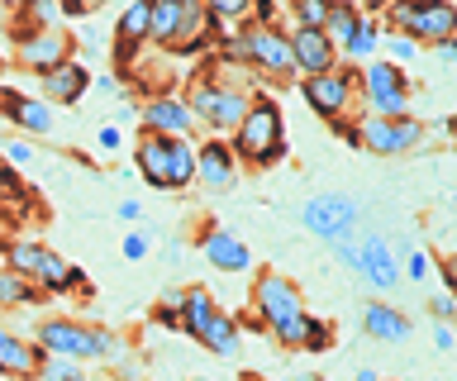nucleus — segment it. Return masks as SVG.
<instances>
[{"instance_id":"obj_23","label":"nucleus","mask_w":457,"mask_h":381,"mask_svg":"<svg viewBox=\"0 0 457 381\" xmlns=\"http://www.w3.org/2000/svg\"><path fill=\"white\" fill-rule=\"evenodd\" d=\"M214 295L205 291V286H181L177 291V319H181V329L191 334V338H200V329L214 319Z\"/></svg>"},{"instance_id":"obj_28","label":"nucleus","mask_w":457,"mask_h":381,"mask_svg":"<svg viewBox=\"0 0 457 381\" xmlns=\"http://www.w3.org/2000/svg\"><path fill=\"white\" fill-rule=\"evenodd\" d=\"M377 44H381V24L362 20V29L353 34V44L343 48V58H348V62H371V58H377Z\"/></svg>"},{"instance_id":"obj_33","label":"nucleus","mask_w":457,"mask_h":381,"mask_svg":"<svg viewBox=\"0 0 457 381\" xmlns=\"http://www.w3.org/2000/svg\"><path fill=\"white\" fill-rule=\"evenodd\" d=\"M328 344H334V324L310 315V324H305V348H310V352H324Z\"/></svg>"},{"instance_id":"obj_26","label":"nucleus","mask_w":457,"mask_h":381,"mask_svg":"<svg viewBox=\"0 0 457 381\" xmlns=\"http://www.w3.org/2000/svg\"><path fill=\"white\" fill-rule=\"evenodd\" d=\"M177 29H181V0H153V29H148V44L171 48V44H177Z\"/></svg>"},{"instance_id":"obj_29","label":"nucleus","mask_w":457,"mask_h":381,"mask_svg":"<svg viewBox=\"0 0 457 381\" xmlns=\"http://www.w3.org/2000/svg\"><path fill=\"white\" fill-rule=\"evenodd\" d=\"M328 5H334V0H291V20H295V29H324Z\"/></svg>"},{"instance_id":"obj_40","label":"nucleus","mask_w":457,"mask_h":381,"mask_svg":"<svg viewBox=\"0 0 457 381\" xmlns=\"http://www.w3.org/2000/svg\"><path fill=\"white\" fill-rule=\"evenodd\" d=\"M120 144H124L120 124H105V129H100V148H120Z\"/></svg>"},{"instance_id":"obj_31","label":"nucleus","mask_w":457,"mask_h":381,"mask_svg":"<svg viewBox=\"0 0 457 381\" xmlns=\"http://www.w3.org/2000/svg\"><path fill=\"white\" fill-rule=\"evenodd\" d=\"M38 381H86V372H81V362H71V358H48V352H43Z\"/></svg>"},{"instance_id":"obj_13","label":"nucleus","mask_w":457,"mask_h":381,"mask_svg":"<svg viewBox=\"0 0 457 381\" xmlns=\"http://www.w3.org/2000/svg\"><path fill=\"white\" fill-rule=\"evenodd\" d=\"M286 48H291L295 72H305V77H320V72H334L338 67V48L320 29H291L286 34Z\"/></svg>"},{"instance_id":"obj_34","label":"nucleus","mask_w":457,"mask_h":381,"mask_svg":"<svg viewBox=\"0 0 457 381\" xmlns=\"http://www.w3.org/2000/svg\"><path fill=\"white\" fill-rule=\"evenodd\" d=\"M386 48H391V58H386V62H395V67H405V62L420 58V44L405 38V34H391V38H386Z\"/></svg>"},{"instance_id":"obj_6","label":"nucleus","mask_w":457,"mask_h":381,"mask_svg":"<svg viewBox=\"0 0 457 381\" xmlns=\"http://www.w3.org/2000/svg\"><path fill=\"white\" fill-rule=\"evenodd\" d=\"M386 20H391L395 34L414 38V44H443V38H453V29H457L453 0H395V5L386 10Z\"/></svg>"},{"instance_id":"obj_14","label":"nucleus","mask_w":457,"mask_h":381,"mask_svg":"<svg viewBox=\"0 0 457 381\" xmlns=\"http://www.w3.org/2000/svg\"><path fill=\"white\" fill-rule=\"evenodd\" d=\"M195 181H205L210 191H228L238 181V158L228 148V138H205L195 144Z\"/></svg>"},{"instance_id":"obj_5","label":"nucleus","mask_w":457,"mask_h":381,"mask_svg":"<svg viewBox=\"0 0 457 381\" xmlns=\"http://www.w3.org/2000/svg\"><path fill=\"white\" fill-rule=\"evenodd\" d=\"M362 153H377V158H400V153L420 148L428 124L420 115H400V120H381V115H362L353 129H343Z\"/></svg>"},{"instance_id":"obj_39","label":"nucleus","mask_w":457,"mask_h":381,"mask_svg":"<svg viewBox=\"0 0 457 381\" xmlns=\"http://www.w3.org/2000/svg\"><path fill=\"white\" fill-rule=\"evenodd\" d=\"M434 344H438V352H453V344H457V334H453V324H438V334H434Z\"/></svg>"},{"instance_id":"obj_15","label":"nucleus","mask_w":457,"mask_h":381,"mask_svg":"<svg viewBox=\"0 0 457 381\" xmlns=\"http://www.w3.org/2000/svg\"><path fill=\"white\" fill-rule=\"evenodd\" d=\"M200 253H205V262L214 267V272H248V267H253L248 244H243L238 234H228L224 224L200 229Z\"/></svg>"},{"instance_id":"obj_35","label":"nucleus","mask_w":457,"mask_h":381,"mask_svg":"<svg viewBox=\"0 0 457 381\" xmlns=\"http://www.w3.org/2000/svg\"><path fill=\"white\" fill-rule=\"evenodd\" d=\"M428 267H434V258H428L424 248H414L405 262H400V277H410V281H424L428 277Z\"/></svg>"},{"instance_id":"obj_3","label":"nucleus","mask_w":457,"mask_h":381,"mask_svg":"<svg viewBox=\"0 0 457 381\" xmlns=\"http://www.w3.org/2000/svg\"><path fill=\"white\" fill-rule=\"evenodd\" d=\"M134 167L153 191H181V186L195 181V144L191 138L143 134V144L134 153Z\"/></svg>"},{"instance_id":"obj_43","label":"nucleus","mask_w":457,"mask_h":381,"mask_svg":"<svg viewBox=\"0 0 457 381\" xmlns=\"http://www.w3.org/2000/svg\"><path fill=\"white\" fill-rule=\"evenodd\" d=\"M138 215H143L138 201H120V219H138Z\"/></svg>"},{"instance_id":"obj_38","label":"nucleus","mask_w":457,"mask_h":381,"mask_svg":"<svg viewBox=\"0 0 457 381\" xmlns=\"http://www.w3.org/2000/svg\"><path fill=\"white\" fill-rule=\"evenodd\" d=\"M328 248H334V258L348 267V272H357V244H328Z\"/></svg>"},{"instance_id":"obj_4","label":"nucleus","mask_w":457,"mask_h":381,"mask_svg":"<svg viewBox=\"0 0 457 381\" xmlns=\"http://www.w3.org/2000/svg\"><path fill=\"white\" fill-rule=\"evenodd\" d=\"M357 95L367 101V115H381V120H400L410 115V77L405 67L386 62V58H371L362 72H357Z\"/></svg>"},{"instance_id":"obj_10","label":"nucleus","mask_w":457,"mask_h":381,"mask_svg":"<svg viewBox=\"0 0 457 381\" xmlns=\"http://www.w3.org/2000/svg\"><path fill=\"white\" fill-rule=\"evenodd\" d=\"M71 58V38L62 29H24L14 38V62L29 67V72H53L57 62Z\"/></svg>"},{"instance_id":"obj_7","label":"nucleus","mask_w":457,"mask_h":381,"mask_svg":"<svg viewBox=\"0 0 457 381\" xmlns=\"http://www.w3.org/2000/svg\"><path fill=\"white\" fill-rule=\"evenodd\" d=\"M228 58L248 62L253 72H267V77H295L291 48H286V34L277 24H248V29H238V38L228 44Z\"/></svg>"},{"instance_id":"obj_19","label":"nucleus","mask_w":457,"mask_h":381,"mask_svg":"<svg viewBox=\"0 0 457 381\" xmlns=\"http://www.w3.org/2000/svg\"><path fill=\"white\" fill-rule=\"evenodd\" d=\"M29 286H34V291L62 295V291H71V286H86V277H81L71 262L57 258L53 248H43V253H38V262H34V272H29Z\"/></svg>"},{"instance_id":"obj_45","label":"nucleus","mask_w":457,"mask_h":381,"mask_svg":"<svg viewBox=\"0 0 457 381\" xmlns=\"http://www.w3.org/2000/svg\"><path fill=\"white\" fill-rule=\"evenodd\" d=\"M395 0H367V10H391Z\"/></svg>"},{"instance_id":"obj_44","label":"nucleus","mask_w":457,"mask_h":381,"mask_svg":"<svg viewBox=\"0 0 457 381\" xmlns=\"http://www.w3.org/2000/svg\"><path fill=\"white\" fill-rule=\"evenodd\" d=\"M353 381H381V377H377V372H371V367H362V372H357Z\"/></svg>"},{"instance_id":"obj_24","label":"nucleus","mask_w":457,"mask_h":381,"mask_svg":"<svg viewBox=\"0 0 457 381\" xmlns=\"http://www.w3.org/2000/svg\"><path fill=\"white\" fill-rule=\"evenodd\" d=\"M362 10H357V5H343V0H334V5H328V20H324V38H328V44H334V48H348L353 44V34L357 29H362Z\"/></svg>"},{"instance_id":"obj_41","label":"nucleus","mask_w":457,"mask_h":381,"mask_svg":"<svg viewBox=\"0 0 457 381\" xmlns=\"http://www.w3.org/2000/svg\"><path fill=\"white\" fill-rule=\"evenodd\" d=\"M0 195H20V181H14V172L5 162H0Z\"/></svg>"},{"instance_id":"obj_9","label":"nucleus","mask_w":457,"mask_h":381,"mask_svg":"<svg viewBox=\"0 0 457 381\" xmlns=\"http://www.w3.org/2000/svg\"><path fill=\"white\" fill-rule=\"evenodd\" d=\"M300 95H305V105L314 115L334 124L338 115H348V105L357 101V67H334V72L305 77L300 81Z\"/></svg>"},{"instance_id":"obj_42","label":"nucleus","mask_w":457,"mask_h":381,"mask_svg":"<svg viewBox=\"0 0 457 381\" xmlns=\"http://www.w3.org/2000/svg\"><path fill=\"white\" fill-rule=\"evenodd\" d=\"M438 48V62H453L457 58V44H453V38H443V44H434Z\"/></svg>"},{"instance_id":"obj_20","label":"nucleus","mask_w":457,"mask_h":381,"mask_svg":"<svg viewBox=\"0 0 457 381\" xmlns=\"http://www.w3.org/2000/svg\"><path fill=\"white\" fill-rule=\"evenodd\" d=\"M38 367H43V348L38 344H24L20 334H10V329H0V377H38Z\"/></svg>"},{"instance_id":"obj_8","label":"nucleus","mask_w":457,"mask_h":381,"mask_svg":"<svg viewBox=\"0 0 457 381\" xmlns=\"http://www.w3.org/2000/svg\"><path fill=\"white\" fill-rule=\"evenodd\" d=\"M300 224H305L314 238H324V244H353L357 201L348 191H320V195L305 201V210H300Z\"/></svg>"},{"instance_id":"obj_27","label":"nucleus","mask_w":457,"mask_h":381,"mask_svg":"<svg viewBox=\"0 0 457 381\" xmlns=\"http://www.w3.org/2000/svg\"><path fill=\"white\" fill-rule=\"evenodd\" d=\"M200 10H205L220 29H243V24H248L253 0H200Z\"/></svg>"},{"instance_id":"obj_1","label":"nucleus","mask_w":457,"mask_h":381,"mask_svg":"<svg viewBox=\"0 0 457 381\" xmlns=\"http://www.w3.org/2000/svg\"><path fill=\"white\" fill-rule=\"evenodd\" d=\"M253 305H257V319H262L286 348H305L310 310H305V291H300L291 277L262 272V277H257V286H253Z\"/></svg>"},{"instance_id":"obj_12","label":"nucleus","mask_w":457,"mask_h":381,"mask_svg":"<svg viewBox=\"0 0 457 381\" xmlns=\"http://www.w3.org/2000/svg\"><path fill=\"white\" fill-rule=\"evenodd\" d=\"M357 277L377 295H391L400 286V262L381 234H362V244H357Z\"/></svg>"},{"instance_id":"obj_18","label":"nucleus","mask_w":457,"mask_h":381,"mask_svg":"<svg viewBox=\"0 0 457 381\" xmlns=\"http://www.w3.org/2000/svg\"><path fill=\"white\" fill-rule=\"evenodd\" d=\"M0 120H10L20 138L29 134H53V115L48 105L34 101V95H14V91H0Z\"/></svg>"},{"instance_id":"obj_17","label":"nucleus","mask_w":457,"mask_h":381,"mask_svg":"<svg viewBox=\"0 0 457 381\" xmlns=\"http://www.w3.org/2000/svg\"><path fill=\"white\" fill-rule=\"evenodd\" d=\"M86 87H91V72H86L81 62H57L53 72L38 77V91H43V105H77Z\"/></svg>"},{"instance_id":"obj_16","label":"nucleus","mask_w":457,"mask_h":381,"mask_svg":"<svg viewBox=\"0 0 457 381\" xmlns=\"http://www.w3.org/2000/svg\"><path fill=\"white\" fill-rule=\"evenodd\" d=\"M143 129L162 134V138H191L195 120H191V110H186L181 95H148V105H143Z\"/></svg>"},{"instance_id":"obj_32","label":"nucleus","mask_w":457,"mask_h":381,"mask_svg":"<svg viewBox=\"0 0 457 381\" xmlns=\"http://www.w3.org/2000/svg\"><path fill=\"white\" fill-rule=\"evenodd\" d=\"M0 162L5 167H29L34 162V144H29V138H0Z\"/></svg>"},{"instance_id":"obj_46","label":"nucleus","mask_w":457,"mask_h":381,"mask_svg":"<svg viewBox=\"0 0 457 381\" xmlns=\"http://www.w3.org/2000/svg\"><path fill=\"white\" fill-rule=\"evenodd\" d=\"M295 381H324L320 372H305V377H295Z\"/></svg>"},{"instance_id":"obj_22","label":"nucleus","mask_w":457,"mask_h":381,"mask_svg":"<svg viewBox=\"0 0 457 381\" xmlns=\"http://www.w3.org/2000/svg\"><path fill=\"white\" fill-rule=\"evenodd\" d=\"M362 329H367L371 338H381V344H405L414 324H410V315H400L395 305L371 301V305H362Z\"/></svg>"},{"instance_id":"obj_36","label":"nucleus","mask_w":457,"mask_h":381,"mask_svg":"<svg viewBox=\"0 0 457 381\" xmlns=\"http://www.w3.org/2000/svg\"><path fill=\"white\" fill-rule=\"evenodd\" d=\"M428 315H434L438 324H453V315H457V305H453V291H438L434 301H428Z\"/></svg>"},{"instance_id":"obj_25","label":"nucleus","mask_w":457,"mask_h":381,"mask_svg":"<svg viewBox=\"0 0 457 381\" xmlns=\"http://www.w3.org/2000/svg\"><path fill=\"white\" fill-rule=\"evenodd\" d=\"M200 344H205L214 358H234L238 352V324L224 315V310H214V319L200 329Z\"/></svg>"},{"instance_id":"obj_11","label":"nucleus","mask_w":457,"mask_h":381,"mask_svg":"<svg viewBox=\"0 0 457 381\" xmlns=\"http://www.w3.org/2000/svg\"><path fill=\"white\" fill-rule=\"evenodd\" d=\"M34 344L48 352V358H71V362H86V358H96V344H91V329L77 319H62V315H53V319H43L38 324V338Z\"/></svg>"},{"instance_id":"obj_2","label":"nucleus","mask_w":457,"mask_h":381,"mask_svg":"<svg viewBox=\"0 0 457 381\" xmlns=\"http://www.w3.org/2000/svg\"><path fill=\"white\" fill-rule=\"evenodd\" d=\"M228 148H234L238 162H253V167H271L281 162L286 153V124H281V105L267 101V95H257L248 105V115L238 120V129L228 134Z\"/></svg>"},{"instance_id":"obj_21","label":"nucleus","mask_w":457,"mask_h":381,"mask_svg":"<svg viewBox=\"0 0 457 381\" xmlns=\"http://www.w3.org/2000/svg\"><path fill=\"white\" fill-rule=\"evenodd\" d=\"M148 29H153V0H129V10L114 24V38H120V62H129L134 53L148 44Z\"/></svg>"},{"instance_id":"obj_30","label":"nucleus","mask_w":457,"mask_h":381,"mask_svg":"<svg viewBox=\"0 0 457 381\" xmlns=\"http://www.w3.org/2000/svg\"><path fill=\"white\" fill-rule=\"evenodd\" d=\"M34 286H29V281L24 277H14L10 272V267H5V272H0V305H29V301H34Z\"/></svg>"},{"instance_id":"obj_37","label":"nucleus","mask_w":457,"mask_h":381,"mask_svg":"<svg viewBox=\"0 0 457 381\" xmlns=\"http://www.w3.org/2000/svg\"><path fill=\"white\" fill-rule=\"evenodd\" d=\"M124 258H129V262H143V258H148V234H124Z\"/></svg>"}]
</instances>
